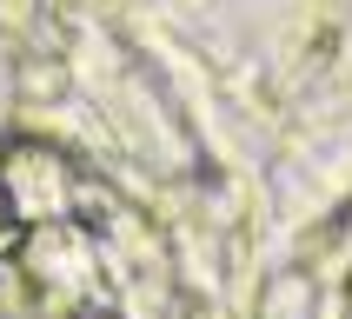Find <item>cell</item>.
I'll return each mask as SVG.
<instances>
[{
    "label": "cell",
    "mask_w": 352,
    "mask_h": 319,
    "mask_svg": "<svg viewBox=\"0 0 352 319\" xmlns=\"http://www.w3.org/2000/svg\"><path fill=\"white\" fill-rule=\"evenodd\" d=\"M20 239H27V226H20V206H14V193L0 186V259L20 253Z\"/></svg>",
    "instance_id": "6da1fadb"
}]
</instances>
